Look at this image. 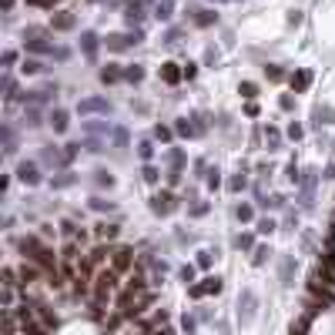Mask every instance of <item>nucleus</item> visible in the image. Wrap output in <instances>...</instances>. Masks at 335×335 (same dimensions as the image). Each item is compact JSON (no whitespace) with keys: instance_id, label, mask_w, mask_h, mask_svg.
Instances as JSON below:
<instances>
[{"instance_id":"nucleus-46","label":"nucleus","mask_w":335,"mask_h":335,"mask_svg":"<svg viewBox=\"0 0 335 335\" xmlns=\"http://www.w3.org/2000/svg\"><path fill=\"white\" fill-rule=\"evenodd\" d=\"M238 218H242V222H248V218H251V208L242 205V208H238Z\"/></svg>"},{"instance_id":"nucleus-12","label":"nucleus","mask_w":335,"mask_h":335,"mask_svg":"<svg viewBox=\"0 0 335 335\" xmlns=\"http://www.w3.org/2000/svg\"><path fill=\"white\" fill-rule=\"evenodd\" d=\"M47 121H51V128H54V134H64V131H67V124H71V121H67V111H64V108H54Z\"/></svg>"},{"instance_id":"nucleus-52","label":"nucleus","mask_w":335,"mask_h":335,"mask_svg":"<svg viewBox=\"0 0 335 335\" xmlns=\"http://www.w3.org/2000/svg\"><path fill=\"white\" fill-rule=\"evenodd\" d=\"M27 3H34V7H40V0H27Z\"/></svg>"},{"instance_id":"nucleus-31","label":"nucleus","mask_w":335,"mask_h":335,"mask_svg":"<svg viewBox=\"0 0 335 335\" xmlns=\"http://www.w3.org/2000/svg\"><path fill=\"white\" fill-rule=\"evenodd\" d=\"M154 138H158V141H171V128L158 124V128H154Z\"/></svg>"},{"instance_id":"nucleus-13","label":"nucleus","mask_w":335,"mask_h":335,"mask_svg":"<svg viewBox=\"0 0 335 335\" xmlns=\"http://www.w3.org/2000/svg\"><path fill=\"white\" fill-rule=\"evenodd\" d=\"M17 275H20V281H24V285H30V281L40 279V265H34V261L27 265V261H24V265L17 268Z\"/></svg>"},{"instance_id":"nucleus-35","label":"nucleus","mask_w":335,"mask_h":335,"mask_svg":"<svg viewBox=\"0 0 335 335\" xmlns=\"http://www.w3.org/2000/svg\"><path fill=\"white\" fill-rule=\"evenodd\" d=\"M265 138H268V144H272V148H279V138H281V134H279L275 128H268V131H265Z\"/></svg>"},{"instance_id":"nucleus-26","label":"nucleus","mask_w":335,"mask_h":335,"mask_svg":"<svg viewBox=\"0 0 335 335\" xmlns=\"http://www.w3.org/2000/svg\"><path fill=\"white\" fill-rule=\"evenodd\" d=\"M3 151L14 154V131H10V128H3Z\"/></svg>"},{"instance_id":"nucleus-3","label":"nucleus","mask_w":335,"mask_h":335,"mask_svg":"<svg viewBox=\"0 0 335 335\" xmlns=\"http://www.w3.org/2000/svg\"><path fill=\"white\" fill-rule=\"evenodd\" d=\"M151 211H154V215H171V211H174V195H171V191H158V195L151 198Z\"/></svg>"},{"instance_id":"nucleus-15","label":"nucleus","mask_w":335,"mask_h":335,"mask_svg":"<svg viewBox=\"0 0 335 335\" xmlns=\"http://www.w3.org/2000/svg\"><path fill=\"white\" fill-rule=\"evenodd\" d=\"M34 312H37V318H40V325H44V329H54V325H57V315L51 312V308H44V305H34Z\"/></svg>"},{"instance_id":"nucleus-19","label":"nucleus","mask_w":335,"mask_h":335,"mask_svg":"<svg viewBox=\"0 0 335 335\" xmlns=\"http://www.w3.org/2000/svg\"><path fill=\"white\" fill-rule=\"evenodd\" d=\"M195 24H198V27H211V24H218V14H215V10H198V14H195Z\"/></svg>"},{"instance_id":"nucleus-27","label":"nucleus","mask_w":335,"mask_h":335,"mask_svg":"<svg viewBox=\"0 0 335 335\" xmlns=\"http://www.w3.org/2000/svg\"><path fill=\"white\" fill-rule=\"evenodd\" d=\"M138 154H141V158L148 161L151 154H154V144H151V141H141V144H138Z\"/></svg>"},{"instance_id":"nucleus-9","label":"nucleus","mask_w":335,"mask_h":335,"mask_svg":"<svg viewBox=\"0 0 335 335\" xmlns=\"http://www.w3.org/2000/svg\"><path fill=\"white\" fill-rule=\"evenodd\" d=\"M181 77H185V67H181V64H174V60L161 64V81H165V84H178Z\"/></svg>"},{"instance_id":"nucleus-41","label":"nucleus","mask_w":335,"mask_h":335,"mask_svg":"<svg viewBox=\"0 0 335 335\" xmlns=\"http://www.w3.org/2000/svg\"><path fill=\"white\" fill-rule=\"evenodd\" d=\"M245 114H248V117H258V104H255V101H248V104H245Z\"/></svg>"},{"instance_id":"nucleus-28","label":"nucleus","mask_w":335,"mask_h":335,"mask_svg":"<svg viewBox=\"0 0 335 335\" xmlns=\"http://www.w3.org/2000/svg\"><path fill=\"white\" fill-rule=\"evenodd\" d=\"M64 261H74L77 258V242H71V245H64V255H60Z\"/></svg>"},{"instance_id":"nucleus-18","label":"nucleus","mask_w":335,"mask_h":335,"mask_svg":"<svg viewBox=\"0 0 335 335\" xmlns=\"http://www.w3.org/2000/svg\"><path fill=\"white\" fill-rule=\"evenodd\" d=\"M171 10H174V0H158L154 17H158V20H171Z\"/></svg>"},{"instance_id":"nucleus-51","label":"nucleus","mask_w":335,"mask_h":335,"mask_svg":"<svg viewBox=\"0 0 335 335\" xmlns=\"http://www.w3.org/2000/svg\"><path fill=\"white\" fill-rule=\"evenodd\" d=\"M10 7H14V0H3V10H10Z\"/></svg>"},{"instance_id":"nucleus-38","label":"nucleus","mask_w":335,"mask_h":335,"mask_svg":"<svg viewBox=\"0 0 335 335\" xmlns=\"http://www.w3.org/2000/svg\"><path fill=\"white\" fill-rule=\"evenodd\" d=\"M222 185V178H218V168L215 171H208V188H218Z\"/></svg>"},{"instance_id":"nucleus-36","label":"nucleus","mask_w":335,"mask_h":335,"mask_svg":"<svg viewBox=\"0 0 335 335\" xmlns=\"http://www.w3.org/2000/svg\"><path fill=\"white\" fill-rule=\"evenodd\" d=\"M17 272H14V268H3V285H7V288H10V285H17Z\"/></svg>"},{"instance_id":"nucleus-10","label":"nucleus","mask_w":335,"mask_h":335,"mask_svg":"<svg viewBox=\"0 0 335 335\" xmlns=\"http://www.w3.org/2000/svg\"><path fill=\"white\" fill-rule=\"evenodd\" d=\"M74 14H71V10H57L54 17H51V27H54V30H74Z\"/></svg>"},{"instance_id":"nucleus-48","label":"nucleus","mask_w":335,"mask_h":335,"mask_svg":"<svg viewBox=\"0 0 335 335\" xmlns=\"http://www.w3.org/2000/svg\"><path fill=\"white\" fill-rule=\"evenodd\" d=\"M91 205H94V208H97V211H104V208H111V201H101V198H94Z\"/></svg>"},{"instance_id":"nucleus-11","label":"nucleus","mask_w":335,"mask_h":335,"mask_svg":"<svg viewBox=\"0 0 335 335\" xmlns=\"http://www.w3.org/2000/svg\"><path fill=\"white\" fill-rule=\"evenodd\" d=\"M288 84H292V91H295V94H305V91H308V84H312V71H295V74L288 77Z\"/></svg>"},{"instance_id":"nucleus-29","label":"nucleus","mask_w":335,"mask_h":335,"mask_svg":"<svg viewBox=\"0 0 335 335\" xmlns=\"http://www.w3.org/2000/svg\"><path fill=\"white\" fill-rule=\"evenodd\" d=\"M24 74H40V60H24Z\"/></svg>"},{"instance_id":"nucleus-45","label":"nucleus","mask_w":335,"mask_h":335,"mask_svg":"<svg viewBox=\"0 0 335 335\" xmlns=\"http://www.w3.org/2000/svg\"><path fill=\"white\" fill-rule=\"evenodd\" d=\"M195 74H198V64H185V77H188V81H191Z\"/></svg>"},{"instance_id":"nucleus-50","label":"nucleus","mask_w":335,"mask_h":335,"mask_svg":"<svg viewBox=\"0 0 335 335\" xmlns=\"http://www.w3.org/2000/svg\"><path fill=\"white\" fill-rule=\"evenodd\" d=\"M54 3H60V0H40V7H54Z\"/></svg>"},{"instance_id":"nucleus-2","label":"nucleus","mask_w":335,"mask_h":335,"mask_svg":"<svg viewBox=\"0 0 335 335\" xmlns=\"http://www.w3.org/2000/svg\"><path fill=\"white\" fill-rule=\"evenodd\" d=\"M117 275H121V272H114V268L97 272V279H94V298H97V302H108V298H111V292L117 288Z\"/></svg>"},{"instance_id":"nucleus-33","label":"nucleus","mask_w":335,"mask_h":335,"mask_svg":"<svg viewBox=\"0 0 335 335\" xmlns=\"http://www.w3.org/2000/svg\"><path fill=\"white\" fill-rule=\"evenodd\" d=\"M265 74H268V81H281V67L268 64V67H265Z\"/></svg>"},{"instance_id":"nucleus-16","label":"nucleus","mask_w":335,"mask_h":335,"mask_svg":"<svg viewBox=\"0 0 335 335\" xmlns=\"http://www.w3.org/2000/svg\"><path fill=\"white\" fill-rule=\"evenodd\" d=\"M124 77V71L117 67V64H108V67H101V81L104 84H114V81H121Z\"/></svg>"},{"instance_id":"nucleus-37","label":"nucleus","mask_w":335,"mask_h":335,"mask_svg":"<svg viewBox=\"0 0 335 335\" xmlns=\"http://www.w3.org/2000/svg\"><path fill=\"white\" fill-rule=\"evenodd\" d=\"M97 185H108V188H111V185H114V178L108 174V171H97Z\"/></svg>"},{"instance_id":"nucleus-42","label":"nucleus","mask_w":335,"mask_h":335,"mask_svg":"<svg viewBox=\"0 0 335 335\" xmlns=\"http://www.w3.org/2000/svg\"><path fill=\"white\" fill-rule=\"evenodd\" d=\"M279 104H281V111H292V108H295V101H292V97H288V94H285V97H281Z\"/></svg>"},{"instance_id":"nucleus-21","label":"nucleus","mask_w":335,"mask_h":335,"mask_svg":"<svg viewBox=\"0 0 335 335\" xmlns=\"http://www.w3.org/2000/svg\"><path fill=\"white\" fill-rule=\"evenodd\" d=\"M27 51H30V54H51L54 47H51L47 40H27Z\"/></svg>"},{"instance_id":"nucleus-14","label":"nucleus","mask_w":335,"mask_h":335,"mask_svg":"<svg viewBox=\"0 0 335 335\" xmlns=\"http://www.w3.org/2000/svg\"><path fill=\"white\" fill-rule=\"evenodd\" d=\"M208 292H222V279H205V285H195V288H191V295H195V298L208 295Z\"/></svg>"},{"instance_id":"nucleus-39","label":"nucleus","mask_w":335,"mask_h":335,"mask_svg":"<svg viewBox=\"0 0 335 335\" xmlns=\"http://www.w3.org/2000/svg\"><path fill=\"white\" fill-rule=\"evenodd\" d=\"M144 181H151V185H154V181H158V168H144Z\"/></svg>"},{"instance_id":"nucleus-34","label":"nucleus","mask_w":335,"mask_h":335,"mask_svg":"<svg viewBox=\"0 0 335 335\" xmlns=\"http://www.w3.org/2000/svg\"><path fill=\"white\" fill-rule=\"evenodd\" d=\"M77 148H81V144H67V148H64V154H60V158H64V161H74V158H77Z\"/></svg>"},{"instance_id":"nucleus-25","label":"nucleus","mask_w":335,"mask_h":335,"mask_svg":"<svg viewBox=\"0 0 335 335\" xmlns=\"http://www.w3.org/2000/svg\"><path fill=\"white\" fill-rule=\"evenodd\" d=\"M24 117H27V124H30V128H37V124H40V111L34 108V104H30V108L24 111Z\"/></svg>"},{"instance_id":"nucleus-7","label":"nucleus","mask_w":335,"mask_h":335,"mask_svg":"<svg viewBox=\"0 0 335 335\" xmlns=\"http://www.w3.org/2000/svg\"><path fill=\"white\" fill-rule=\"evenodd\" d=\"M131 265H134V251H131V248H114V255H111L114 272H128Z\"/></svg>"},{"instance_id":"nucleus-40","label":"nucleus","mask_w":335,"mask_h":335,"mask_svg":"<svg viewBox=\"0 0 335 335\" xmlns=\"http://www.w3.org/2000/svg\"><path fill=\"white\" fill-rule=\"evenodd\" d=\"M302 134H305V131H302V124H292V128H288V138H292V141H298Z\"/></svg>"},{"instance_id":"nucleus-44","label":"nucleus","mask_w":335,"mask_h":335,"mask_svg":"<svg viewBox=\"0 0 335 335\" xmlns=\"http://www.w3.org/2000/svg\"><path fill=\"white\" fill-rule=\"evenodd\" d=\"M0 60H3V67H10V64H14V60H17V54H14V51H7V54L0 57Z\"/></svg>"},{"instance_id":"nucleus-32","label":"nucleus","mask_w":335,"mask_h":335,"mask_svg":"<svg viewBox=\"0 0 335 335\" xmlns=\"http://www.w3.org/2000/svg\"><path fill=\"white\" fill-rule=\"evenodd\" d=\"M228 188H231V191H242V188H245V174H242V171H238V174L228 181Z\"/></svg>"},{"instance_id":"nucleus-20","label":"nucleus","mask_w":335,"mask_h":335,"mask_svg":"<svg viewBox=\"0 0 335 335\" xmlns=\"http://www.w3.org/2000/svg\"><path fill=\"white\" fill-rule=\"evenodd\" d=\"M174 134H178V138H191V134H195V124H191L188 117H178V124H174Z\"/></svg>"},{"instance_id":"nucleus-47","label":"nucleus","mask_w":335,"mask_h":335,"mask_svg":"<svg viewBox=\"0 0 335 335\" xmlns=\"http://www.w3.org/2000/svg\"><path fill=\"white\" fill-rule=\"evenodd\" d=\"M198 265H201V268H208V265H211V251H201V258H198Z\"/></svg>"},{"instance_id":"nucleus-49","label":"nucleus","mask_w":335,"mask_h":335,"mask_svg":"<svg viewBox=\"0 0 335 335\" xmlns=\"http://www.w3.org/2000/svg\"><path fill=\"white\" fill-rule=\"evenodd\" d=\"M265 255H268V248H258V251H255V265H261V261H265Z\"/></svg>"},{"instance_id":"nucleus-5","label":"nucleus","mask_w":335,"mask_h":335,"mask_svg":"<svg viewBox=\"0 0 335 335\" xmlns=\"http://www.w3.org/2000/svg\"><path fill=\"white\" fill-rule=\"evenodd\" d=\"M108 111H111V104L104 97H87L77 104V114H108Z\"/></svg>"},{"instance_id":"nucleus-24","label":"nucleus","mask_w":335,"mask_h":335,"mask_svg":"<svg viewBox=\"0 0 335 335\" xmlns=\"http://www.w3.org/2000/svg\"><path fill=\"white\" fill-rule=\"evenodd\" d=\"M238 94H242V97H248V101H255V94H258V87H255L251 81H242V84H238Z\"/></svg>"},{"instance_id":"nucleus-4","label":"nucleus","mask_w":335,"mask_h":335,"mask_svg":"<svg viewBox=\"0 0 335 335\" xmlns=\"http://www.w3.org/2000/svg\"><path fill=\"white\" fill-rule=\"evenodd\" d=\"M131 44H141V30H134V34H111L108 37V51H124Z\"/></svg>"},{"instance_id":"nucleus-30","label":"nucleus","mask_w":335,"mask_h":335,"mask_svg":"<svg viewBox=\"0 0 335 335\" xmlns=\"http://www.w3.org/2000/svg\"><path fill=\"white\" fill-rule=\"evenodd\" d=\"M114 144H117V148H128V131H114Z\"/></svg>"},{"instance_id":"nucleus-23","label":"nucleus","mask_w":335,"mask_h":335,"mask_svg":"<svg viewBox=\"0 0 335 335\" xmlns=\"http://www.w3.org/2000/svg\"><path fill=\"white\" fill-rule=\"evenodd\" d=\"M108 255H114L111 248H104V245H97V248L91 251V258H87V261H91V265H101V261L108 258Z\"/></svg>"},{"instance_id":"nucleus-53","label":"nucleus","mask_w":335,"mask_h":335,"mask_svg":"<svg viewBox=\"0 0 335 335\" xmlns=\"http://www.w3.org/2000/svg\"><path fill=\"white\" fill-rule=\"evenodd\" d=\"M215 3H222V0H215Z\"/></svg>"},{"instance_id":"nucleus-6","label":"nucleus","mask_w":335,"mask_h":335,"mask_svg":"<svg viewBox=\"0 0 335 335\" xmlns=\"http://www.w3.org/2000/svg\"><path fill=\"white\" fill-rule=\"evenodd\" d=\"M17 178L24 185H40V168L34 161H20L17 165Z\"/></svg>"},{"instance_id":"nucleus-17","label":"nucleus","mask_w":335,"mask_h":335,"mask_svg":"<svg viewBox=\"0 0 335 335\" xmlns=\"http://www.w3.org/2000/svg\"><path fill=\"white\" fill-rule=\"evenodd\" d=\"M124 81H131V84H141V81H144V67H141V64H131V67H124Z\"/></svg>"},{"instance_id":"nucleus-54","label":"nucleus","mask_w":335,"mask_h":335,"mask_svg":"<svg viewBox=\"0 0 335 335\" xmlns=\"http://www.w3.org/2000/svg\"><path fill=\"white\" fill-rule=\"evenodd\" d=\"M91 3H94V0H91Z\"/></svg>"},{"instance_id":"nucleus-8","label":"nucleus","mask_w":335,"mask_h":335,"mask_svg":"<svg viewBox=\"0 0 335 335\" xmlns=\"http://www.w3.org/2000/svg\"><path fill=\"white\" fill-rule=\"evenodd\" d=\"M81 54L87 57V60H97V34H94V30H84V34H81Z\"/></svg>"},{"instance_id":"nucleus-22","label":"nucleus","mask_w":335,"mask_h":335,"mask_svg":"<svg viewBox=\"0 0 335 335\" xmlns=\"http://www.w3.org/2000/svg\"><path fill=\"white\" fill-rule=\"evenodd\" d=\"M94 235L111 242V238H117V224H97V228H94Z\"/></svg>"},{"instance_id":"nucleus-1","label":"nucleus","mask_w":335,"mask_h":335,"mask_svg":"<svg viewBox=\"0 0 335 335\" xmlns=\"http://www.w3.org/2000/svg\"><path fill=\"white\" fill-rule=\"evenodd\" d=\"M20 251L27 255V258L34 261V265H40L47 275H54L57 272V258H54V251L47 248V245L40 242L37 235H27V238H20Z\"/></svg>"},{"instance_id":"nucleus-43","label":"nucleus","mask_w":335,"mask_h":335,"mask_svg":"<svg viewBox=\"0 0 335 335\" xmlns=\"http://www.w3.org/2000/svg\"><path fill=\"white\" fill-rule=\"evenodd\" d=\"M91 134H108V124H87Z\"/></svg>"}]
</instances>
